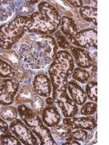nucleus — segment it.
<instances>
[{
    "mask_svg": "<svg viewBox=\"0 0 109 145\" xmlns=\"http://www.w3.org/2000/svg\"><path fill=\"white\" fill-rule=\"evenodd\" d=\"M20 40L16 52L33 69L43 68L51 63L58 51L56 41L49 35L29 33Z\"/></svg>",
    "mask_w": 109,
    "mask_h": 145,
    "instance_id": "nucleus-1",
    "label": "nucleus"
},
{
    "mask_svg": "<svg viewBox=\"0 0 109 145\" xmlns=\"http://www.w3.org/2000/svg\"><path fill=\"white\" fill-rule=\"evenodd\" d=\"M38 11L29 15L31 25L28 33L51 36L57 31L61 22L62 16L58 10L47 2H41L38 5Z\"/></svg>",
    "mask_w": 109,
    "mask_h": 145,
    "instance_id": "nucleus-2",
    "label": "nucleus"
},
{
    "mask_svg": "<svg viewBox=\"0 0 109 145\" xmlns=\"http://www.w3.org/2000/svg\"><path fill=\"white\" fill-rule=\"evenodd\" d=\"M74 68V61L68 50L57 52L48 69L53 90L67 89L68 77L71 76Z\"/></svg>",
    "mask_w": 109,
    "mask_h": 145,
    "instance_id": "nucleus-3",
    "label": "nucleus"
},
{
    "mask_svg": "<svg viewBox=\"0 0 109 145\" xmlns=\"http://www.w3.org/2000/svg\"><path fill=\"white\" fill-rule=\"evenodd\" d=\"M31 25L28 16L17 15L0 26V49L11 50L28 32Z\"/></svg>",
    "mask_w": 109,
    "mask_h": 145,
    "instance_id": "nucleus-4",
    "label": "nucleus"
},
{
    "mask_svg": "<svg viewBox=\"0 0 109 145\" xmlns=\"http://www.w3.org/2000/svg\"><path fill=\"white\" fill-rule=\"evenodd\" d=\"M17 109L18 116L37 137L40 144H57L52 136L50 129L45 125L39 115L36 113L29 106L26 105H20L18 106Z\"/></svg>",
    "mask_w": 109,
    "mask_h": 145,
    "instance_id": "nucleus-5",
    "label": "nucleus"
},
{
    "mask_svg": "<svg viewBox=\"0 0 109 145\" xmlns=\"http://www.w3.org/2000/svg\"><path fill=\"white\" fill-rule=\"evenodd\" d=\"M51 96L54 104L56 105L63 117L71 118L77 115L79 107L70 97L67 89L53 90Z\"/></svg>",
    "mask_w": 109,
    "mask_h": 145,
    "instance_id": "nucleus-6",
    "label": "nucleus"
},
{
    "mask_svg": "<svg viewBox=\"0 0 109 145\" xmlns=\"http://www.w3.org/2000/svg\"><path fill=\"white\" fill-rule=\"evenodd\" d=\"M9 129L12 133L19 139L22 144L38 145L40 144L39 139L29 128L23 123L21 119H15L10 122Z\"/></svg>",
    "mask_w": 109,
    "mask_h": 145,
    "instance_id": "nucleus-7",
    "label": "nucleus"
},
{
    "mask_svg": "<svg viewBox=\"0 0 109 145\" xmlns=\"http://www.w3.org/2000/svg\"><path fill=\"white\" fill-rule=\"evenodd\" d=\"M73 46L82 49H98V33L92 28L83 29L78 31L76 35L69 39Z\"/></svg>",
    "mask_w": 109,
    "mask_h": 145,
    "instance_id": "nucleus-8",
    "label": "nucleus"
},
{
    "mask_svg": "<svg viewBox=\"0 0 109 145\" xmlns=\"http://www.w3.org/2000/svg\"><path fill=\"white\" fill-rule=\"evenodd\" d=\"M20 88V82L15 77L0 81V105H11Z\"/></svg>",
    "mask_w": 109,
    "mask_h": 145,
    "instance_id": "nucleus-9",
    "label": "nucleus"
},
{
    "mask_svg": "<svg viewBox=\"0 0 109 145\" xmlns=\"http://www.w3.org/2000/svg\"><path fill=\"white\" fill-rule=\"evenodd\" d=\"M63 123L69 127L71 130L84 129L86 131H93L97 127V120L93 116H82V117L64 118Z\"/></svg>",
    "mask_w": 109,
    "mask_h": 145,
    "instance_id": "nucleus-10",
    "label": "nucleus"
},
{
    "mask_svg": "<svg viewBox=\"0 0 109 145\" xmlns=\"http://www.w3.org/2000/svg\"><path fill=\"white\" fill-rule=\"evenodd\" d=\"M32 86L37 95L42 98L50 97L53 91V86L50 78L45 72H39L33 77Z\"/></svg>",
    "mask_w": 109,
    "mask_h": 145,
    "instance_id": "nucleus-11",
    "label": "nucleus"
},
{
    "mask_svg": "<svg viewBox=\"0 0 109 145\" xmlns=\"http://www.w3.org/2000/svg\"><path fill=\"white\" fill-rule=\"evenodd\" d=\"M74 63L79 68L83 69H89L95 65L94 58L87 50L82 48L73 46L70 50Z\"/></svg>",
    "mask_w": 109,
    "mask_h": 145,
    "instance_id": "nucleus-12",
    "label": "nucleus"
},
{
    "mask_svg": "<svg viewBox=\"0 0 109 145\" xmlns=\"http://www.w3.org/2000/svg\"><path fill=\"white\" fill-rule=\"evenodd\" d=\"M41 118L48 128L58 125L61 121V114L55 104L46 105L41 111Z\"/></svg>",
    "mask_w": 109,
    "mask_h": 145,
    "instance_id": "nucleus-13",
    "label": "nucleus"
},
{
    "mask_svg": "<svg viewBox=\"0 0 109 145\" xmlns=\"http://www.w3.org/2000/svg\"><path fill=\"white\" fill-rule=\"evenodd\" d=\"M67 91L69 94L70 97L77 105L81 106L87 100L85 91L74 80L68 81Z\"/></svg>",
    "mask_w": 109,
    "mask_h": 145,
    "instance_id": "nucleus-14",
    "label": "nucleus"
},
{
    "mask_svg": "<svg viewBox=\"0 0 109 145\" xmlns=\"http://www.w3.org/2000/svg\"><path fill=\"white\" fill-rule=\"evenodd\" d=\"M36 95V94L33 90V86L31 84H25L21 88H19L14 102L18 106L20 105H28Z\"/></svg>",
    "mask_w": 109,
    "mask_h": 145,
    "instance_id": "nucleus-15",
    "label": "nucleus"
},
{
    "mask_svg": "<svg viewBox=\"0 0 109 145\" xmlns=\"http://www.w3.org/2000/svg\"><path fill=\"white\" fill-rule=\"evenodd\" d=\"M58 29L68 39L76 35L79 31L76 21L71 17L67 15L62 16L61 22Z\"/></svg>",
    "mask_w": 109,
    "mask_h": 145,
    "instance_id": "nucleus-16",
    "label": "nucleus"
},
{
    "mask_svg": "<svg viewBox=\"0 0 109 145\" xmlns=\"http://www.w3.org/2000/svg\"><path fill=\"white\" fill-rule=\"evenodd\" d=\"M80 16L85 21L90 22L98 25V8L91 5H84L79 9Z\"/></svg>",
    "mask_w": 109,
    "mask_h": 145,
    "instance_id": "nucleus-17",
    "label": "nucleus"
},
{
    "mask_svg": "<svg viewBox=\"0 0 109 145\" xmlns=\"http://www.w3.org/2000/svg\"><path fill=\"white\" fill-rule=\"evenodd\" d=\"M71 129L67 125L64 124H58L54 127H52L50 129L52 136L54 138V141L56 142H62V141H66L68 135L71 133Z\"/></svg>",
    "mask_w": 109,
    "mask_h": 145,
    "instance_id": "nucleus-18",
    "label": "nucleus"
},
{
    "mask_svg": "<svg viewBox=\"0 0 109 145\" xmlns=\"http://www.w3.org/2000/svg\"><path fill=\"white\" fill-rule=\"evenodd\" d=\"M18 109L15 106L7 105L0 107V118L6 122H12L18 118Z\"/></svg>",
    "mask_w": 109,
    "mask_h": 145,
    "instance_id": "nucleus-19",
    "label": "nucleus"
},
{
    "mask_svg": "<svg viewBox=\"0 0 109 145\" xmlns=\"http://www.w3.org/2000/svg\"><path fill=\"white\" fill-rule=\"evenodd\" d=\"M71 76L74 81L83 84H87L90 79V72L87 70L83 69L79 67L74 68Z\"/></svg>",
    "mask_w": 109,
    "mask_h": 145,
    "instance_id": "nucleus-20",
    "label": "nucleus"
},
{
    "mask_svg": "<svg viewBox=\"0 0 109 145\" xmlns=\"http://www.w3.org/2000/svg\"><path fill=\"white\" fill-rule=\"evenodd\" d=\"M54 34V39L56 41L57 45H58V47L61 48L63 50H71L73 46H74L71 44L69 39L67 36H65L59 29L57 30V31Z\"/></svg>",
    "mask_w": 109,
    "mask_h": 145,
    "instance_id": "nucleus-21",
    "label": "nucleus"
},
{
    "mask_svg": "<svg viewBox=\"0 0 109 145\" xmlns=\"http://www.w3.org/2000/svg\"><path fill=\"white\" fill-rule=\"evenodd\" d=\"M0 144L2 145H20L21 142L9 129L3 134H0Z\"/></svg>",
    "mask_w": 109,
    "mask_h": 145,
    "instance_id": "nucleus-22",
    "label": "nucleus"
},
{
    "mask_svg": "<svg viewBox=\"0 0 109 145\" xmlns=\"http://www.w3.org/2000/svg\"><path fill=\"white\" fill-rule=\"evenodd\" d=\"M87 97L92 102H98V83L96 81H88L85 87Z\"/></svg>",
    "mask_w": 109,
    "mask_h": 145,
    "instance_id": "nucleus-23",
    "label": "nucleus"
},
{
    "mask_svg": "<svg viewBox=\"0 0 109 145\" xmlns=\"http://www.w3.org/2000/svg\"><path fill=\"white\" fill-rule=\"evenodd\" d=\"M15 77V71L13 68L4 59L0 58V78H11Z\"/></svg>",
    "mask_w": 109,
    "mask_h": 145,
    "instance_id": "nucleus-24",
    "label": "nucleus"
},
{
    "mask_svg": "<svg viewBox=\"0 0 109 145\" xmlns=\"http://www.w3.org/2000/svg\"><path fill=\"white\" fill-rule=\"evenodd\" d=\"M88 136H89V134H88L87 131L84 130V129H74V131H71L66 141L73 139V140H76L78 142H84L87 139Z\"/></svg>",
    "mask_w": 109,
    "mask_h": 145,
    "instance_id": "nucleus-25",
    "label": "nucleus"
},
{
    "mask_svg": "<svg viewBox=\"0 0 109 145\" xmlns=\"http://www.w3.org/2000/svg\"><path fill=\"white\" fill-rule=\"evenodd\" d=\"M45 105H46V104H45V100L44 99V98L41 97L40 96L36 94L33 100L32 101V102L28 106H29L36 113L41 116V111H42Z\"/></svg>",
    "mask_w": 109,
    "mask_h": 145,
    "instance_id": "nucleus-26",
    "label": "nucleus"
},
{
    "mask_svg": "<svg viewBox=\"0 0 109 145\" xmlns=\"http://www.w3.org/2000/svg\"><path fill=\"white\" fill-rule=\"evenodd\" d=\"M98 105L97 102H86L84 105H81V110H80V114L83 116H93L97 112Z\"/></svg>",
    "mask_w": 109,
    "mask_h": 145,
    "instance_id": "nucleus-27",
    "label": "nucleus"
},
{
    "mask_svg": "<svg viewBox=\"0 0 109 145\" xmlns=\"http://www.w3.org/2000/svg\"><path fill=\"white\" fill-rule=\"evenodd\" d=\"M9 129H9V125L7 124V122L0 118V134H3Z\"/></svg>",
    "mask_w": 109,
    "mask_h": 145,
    "instance_id": "nucleus-28",
    "label": "nucleus"
},
{
    "mask_svg": "<svg viewBox=\"0 0 109 145\" xmlns=\"http://www.w3.org/2000/svg\"><path fill=\"white\" fill-rule=\"evenodd\" d=\"M67 2L70 4L71 5H72L73 7H79V8H81L82 6H84V1H72V0H69V1H67Z\"/></svg>",
    "mask_w": 109,
    "mask_h": 145,
    "instance_id": "nucleus-29",
    "label": "nucleus"
},
{
    "mask_svg": "<svg viewBox=\"0 0 109 145\" xmlns=\"http://www.w3.org/2000/svg\"><path fill=\"white\" fill-rule=\"evenodd\" d=\"M62 144L63 145H81L79 142L76 140H73V139H70V140H67L66 142H63Z\"/></svg>",
    "mask_w": 109,
    "mask_h": 145,
    "instance_id": "nucleus-30",
    "label": "nucleus"
},
{
    "mask_svg": "<svg viewBox=\"0 0 109 145\" xmlns=\"http://www.w3.org/2000/svg\"><path fill=\"white\" fill-rule=\"evenodd\" d=\"M28 2V4H29V5H35V4H36V3H38V2H39V1H28V2Z\"/></svg>",
    "mask_w": 109,
    "mask_h": 145,
    "instance_id": "nucleus-31",
    "label": "nucleus"
},
{
    "mask_svg": "<svg viewBox=\"0 0 109 145\" xmlns=\"http://www.w3.org/2000/svg\"><path fill=\"white\" fill-rule=\"evenodd\" d=\"M1 79H2V78H0V81H1Z\"/></svg>",
    "mask_w": 109,
    "mask_h": 145,
    "instance_id": "nucleus-32",
    "label": "nucleus"
}]
</instances>
